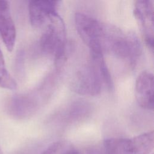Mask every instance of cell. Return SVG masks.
<instances>
[{"mask_svg":"<svg viewBox=\"0 0 154 154\" xmlns=\"http://www.w3.org/2000/svg\"><path fill=\"white\" fill-rule=\"evenodd\" d=\"M65 25L58 13L53 15L40 39V47L45 54L54 57L57 68L64 63L67 56Z\"/></svg>","mask_w":154,"mask_h":154,"instance_id":"cell-2","label":"cell"},{"mask_svg":"<svg viewBox=\"0 0 154 154\" xmlns=\"http://www.w3.org/2000/svg\"><path fill=\"white\" fill-rule=\"evenodd\" d=\"M91 105L83 100H79L73 103L69 110V117L71 119H78L83 117L90 113Z\"/></svg>","mask_w":154,"mask_h":154,"instance_id":"cell-12","label":"cell"},{"mask_svg":"<svg viewBox=\"0 0 154 154\" xmlns=\"http://www.w3.org/2000/svg\"><path fill=\"white\" fill-rule=\"evenodd\" d=\"M62 154H80V153L77 150L71 149L66 150Z\"/></svg>","mask_w":154,"mask_h":154,"instance_id":"cell-14","label":"cell"},{"mask_svg":"<svg viewBox=\"0 0 154 154\" xmlns=\"http://www.w3.org/2000/svg\"><path fill=\"white\" fill-rule=\"evenodd\" d=\"M75 22L76 31L89 48L90 54H103L102 40L105 23L82 13L75 14Z\"/></svg>","mask_w":154,"mask_h":154,"instance_id":"cell-4","label":"cell"},{"mask_svg":"<svg viewBox=\"0 0 154 154\" xmlns=\"http://www.w3.org/2000/svg\"><path fill=\"white\" fill-rule=\"evenodd\" d=\"M90 58L89 63L76 72L71 82L72 90L81 95L96 96L100 93L104 84L99 60Z\"/></svg>","mask_w":154,"mask_h":154,"instance_id":"cell-3","label":"cell"},{"mask_svg":"<svg viewBox=\"0 0 154 154\" xmlns=\"http://www.w3.org/2000/svg\"><path fill=\"white\" fill-rule=\"evenodd\" d=\"M88 154H137V152L132 138H111L91 147Z\"/></svg>","mask_w":154,"mask_h":154,"instance_id":"cell-8","label":"cell"},{"mask_svg":"<svg viewBox=\"0 0 154 154\" xmlns=\"http://www.w3.org/2000/svg\"><path fill=\"white\" fill-rule=\"evenodd\" d=\"M63 143L61 141H55L51 143L40 154H56L61 149Z\"/></svg>","mask_w":154,"mask_h":154,"instance_id":"cell-13","label":"cell"},{"mask_svg":"<svg viewBox=\"0 0 154 154\" xmlns=\"http://www.w3.org/2000/svg\"><path fill=\"white\" fill-rule=\"evenodd\" d=\"M134 14L140 26L143 37L147 46L153 48V1H137L134 4Z\"/></svg>","mask_w":154,"mask_h":154,"instance_id":"cell-5","label":"cell"},{"mask_svg":"<svg viewBox=\"0 0 154 154\" xmlns=\"http://www.w3.org/2000/svg\"><path fill=\"white\" fill-rule=\"evenodd\" d=\"M60 1H31L29 2V17L31 25L38 28L47 23L51 17L57 13Z\"/></svg>","mask_w":154,"mask_h":154,"instance_id":"cell-7","label":"cell"},{"mask_svg":"<svg viewBox=\"0 0 154 154\" xmlns=\"http://www.w3.org/2000/svg\"><path fill=\"white\" fill-rule=\"evenodd\" d=\"M0 35L4 45L9 52L14 47L16 30L8 1H0Z\"/></svg>","mask_w":154,"mask_h":154,"instance_id":"cell-10","label":"cell"},{"mask_svg":"<svg viewBox=\"0 0 154 154\" xmlns=\"http://www.w3.org/2000/svg\"><path fill=\"white\" fill-rule=\"evenodd\" d=\"M0 154H2V150L1 149V147H0Z\"/></svg>","mask_w":154,"mask_h":154,"instance_id":"cell-15","label":"cell"},{"mask_svg":"<svg viewBox=\"0 0 154 154\" xmlns=\"http://www.w3.org/2000/svg\"><path fill=\"white\" fill-rule=\"evenodd\" d=\"M135 97L138 105L143 108L153 109V74L145 70L137 78L135 82Z\"/></svg>","mask_w":154,"mask_h":154,"instance_id":"cell-9","label":"cell"},{"mask_svg":"<svg viewBox=\"0 0 154 154\" xmlns=\"http://www.w3.org/2000/svg\"><path fill=\"white\" fill-rule=\"evenodd\" d=\"M35 97L30 94H19L13 96L7 102V111L12 118L24 119L32 116L37 109Z\"/></svg>","mask_w":154,"mask_h":154,"instance_id":"cell-6","label":"cell"},{"mask_svg":"<svg viewBox=\"0 0 154 154\" xmlns=\"http://www.w3.org/2000/svg\"><path fill=\"white\" fill-rule=\"evenodd\" d=\"M0 87L15 90L17 88V84L14 79L8 72L5 63L4 55L0 49Z\"/></svg>","mask_w":154,"mask_h":154,"instance_id":"cell-11","label":"cell"},{"mask_svg":"<svg viewBox=\"0 0 154 154\" xmlns=\"http://www.w3.org/2000/svg\"><path fill=\"white\" fill-rule=\"evenodd\" d=\"M102 48L103 52H111L131 66L135 63L141 52L140 42L135 34L125 32L114 25L105 23Z\"/></svg>","mask_w":154,"mask_h":154,"instance_id":"cell-1","label":"cell"}]
</instances>
